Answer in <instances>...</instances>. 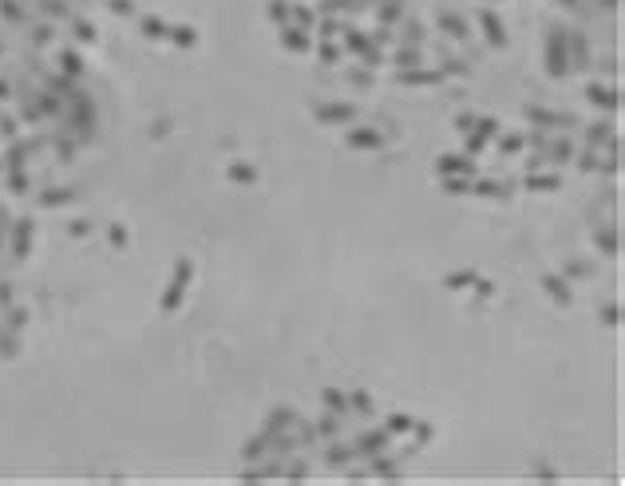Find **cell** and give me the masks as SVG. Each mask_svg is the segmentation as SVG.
Wrapping results in <instances>:
<instances>
[{"label": "cell", "instance_id": "obj_1", "mask_svg": "<svg viewBox=\"0 0 625 486\" xmlns=\"http://www.w3.org/2000/svg\"><path fill=\"white\" fill-rule=\"evenodd\" d=\"M190 281H194V261H190V257H178L174 277H171V285H167V292H162V308H167V313H174V308L183 304L186 289H190Z\"/></svg>", "mask_w": 625, "mask_h": 486}, {"label": "cell", "instance_id": "obj_2", "mask_svg": "<svg viewBox=\"0 0 625 486\" xmlns=\"http://www.w3.org/2000/svg\"><path fill=\"white\" fill-rule=\"evenodd\" d=\"M546 72L550 79H562L570 72V56H566V32L562 28H554L550 40H546Z\"/></svg>", "mask_w": 625, "mask_h": 486}, {"label": "cell", "instance_id": "obj_3", "mask_svg": "<svg viewBox=\"0 0 625 486\" xmlns=\"http://www.w3.org/2000/svg\"><path fill=\"white\" fill-rule=\"evenodd\" d=\"M388 431L384 427H372V431H360L356 435V443H353V450H356V459H372V455H380L384 447H388Z\"/></svg>", "mask_w": 625, "mask_h": 486}, {"label": "cell", "instance_id": "obj_4", "mask_svg": "<svg viewBox=\"0 0 625 486\" xmlns=\"http://www.w3.org/2000/svg\"><path fill=\"white\" fill-rule=\"evenodd\" d=\"M344 48H348V52H356V56H364V63H368V68L384 60V52L376 48V44H372V40H368V36H360V32H353V28L344 32Z\"/></svg>", "mask_w": 625, "mask_h": 486}, {"label": "cell", "instance_id": "obj_5", "mask_svg": "<svg viewBox=\"0 0 625 486\" xmlns=\"http://www.w3.org/2000/svg\"><path fill=\"white\" fill-rule=\"evenodd\" d=\"M356 115H360V107H353V103H325V107L313 111V119L317 123H356Z\"/></svg>", "mask_w": 625, "mask_h": 486}, {"label": "cell", "instance_id": "obj_6", "mask_svg": "<svg viewBox=\"0 0 625 486\" xmlns=\"http://www.w3.org/2000/svg\"><path fill=\"white\" fill-rule=\"evenodd\" d=\"M479 28H483V36H487L491 48H507V28L491 8H479Z\"/></svg>", "mask_w": 625, "mask_h": 486}, {"label": "cell", "instance_id": "obj_7", "mask_svg": "<svg viewBox=\"0 0 625 486\" xmlns=\"http://www.w3.org/2000/svg\"><path fill=\"white\" fill-rule=\"evenodd\" d=\"M344 143L353 146V150H384V143H388V139H384L380 131H372V127H353Z\"/></svg>", "mask_w": 625, "mask_h": 486}, {"label": "cell", "instance_id": "obj_8", "mask_svg": "<svg viewBox=\"0 0 625 486\" xmlns=\"http://www.w3.org/2000/svg\"><path fill=\"white\" fill-rule=\"evenodd\" d=\"M539 285L554 297V304H570L574 301V289H570V277H562V273H542Z\"/></svg>", "mask_w": 625, "mask_h": 486}, {"label": "cell", "instance_id": "obj_9", "mask_svg": "<svg viewBox=\"0 0 625 486\" xmlns=\"http://www.w3.org/2000/svg\"><path fill=\"white\" fill-rule=\"evenodd\" d=\"M495 131H499V123L491 119V115H487V119H479L475 127H471V134H467V155H479V150L491 143V134H495Z\"/></svg>", "mask_w": 625, "mask_h": 486}, {"label": "cell", "instance_id": "obj_10", "mask_svg": "<svg viewBox=\"0 0 625 486\" xmlns=\"http://www.w3.org/2000/svg\"><path fill=\"white\" fill-rule=\"evenodd\" d=\"M435 171H440V178L443 174H475V162H471V155H440L435 158Z\"/></svg>", "mask_w": 625, "mask_h": 486}, {"label": "cell", "instance_id": "obj_11", "mask_svg": "<svg viewBox=\"0 0 625 486\" xmlns=\"http://www.w3.org/2000/svg\"><path fill=\"white\" fill-rule=\"evenodd\" d=\"M586 99L594 103V107L610 111V115H613L617 107H622V95H617L613 87H601V84H589V87H586Z\"/></svg>", "mask_w": 625, "mask_h": 486}, {"label": "cell", "instance_id": "obj_12", "mask_svg": "<svg viewBox=\"0 0 625 486\" xmlns=\"http://www.w3.org/2000/svg\"><path fill=\"white\" fill-rule=\"evenodd\" d=\"M297 423V411L293 407H273L270 411V419H265V427H261V431H265V435H281V431H289V427Z\"/></svg>", "mask_w": 625, "mask_h": 486}, {"label": "cell", "instance_id": "obj_13", "mask_svg": "<svg viewBox=\"0 0 625 486\" xmlns=\"http://www.w3.org/2000/svg\"><path fill=\"white\" fill-rule=\"evenodd\" d=\"M566 56H570V63H574L578 72H586V68H589V44H586V36L570 32V36H566Z\"/></svg>", "mask_w": 625, "mask_h": 486}, {"label": "cell", "instance_id": "obj_14", "mask_svg": "<svg viewBox=\"0 0 625 486\" xmlns=\"http://www.w3.org/2000/svg\"><path fill=\"white\" fill-rule=\"evenodd\" d=\"M443 72H419V68H404V72L396 75V84H404V87H431V84H440Z\"/></svg>", "mask_w": 625, "mask_h": 486}, {"label": "cell", "instance_id": "obj_15", "mask_svg": "<svg viewBox=\"0 0 625 486\" xmlns=\"http://www.w3.org/2000/svg\"><path fill=\"white\" fill-rule=\"evenodd\" d=\"M527 119L539 123V127H570V115H558V111H546V107H527Z\"/></svg>", "mask_w": 625, "mask_h": 486}, {"label": "cell", "instance_id": "obj_16", "mask_svg": "<svg viewBox=\"0 0 625 486\" xmlns=\"http://www.w3.org/2000/svg\"><path fill=\"white\" fill-rule=\"evenodd\" d=\"M471 194L475 198H511V186H503V182H491V178H479V182H471Z\"/></svg>", "mask_w": 625, "mask_h": 486}, {"label": "cell", "instance_id": "obj_17", "mask_svg": "<svg viewBox=\"0 0 625 486\" xmlns=\"http://www.w3.org/2000/svg\"><path fill=\"white\" fill-rule=\"evenodd\" d=\"M586 143H589V146H605V143H610V150L617 155V134H613L605 123H594V127H589V131H586Z\"/></svg>", "mask_w": 625, "mask_h": 486}, {"label": "cell", "instance_id": "obj_18", "mask_svg": "<svg viewBox=\"0 0 625 486\" xmlns=\"http://www.w3.org/2000/svg\"><path fill=\"white\" fill-rule=\"evenodd\" d=\"M321 400H325V407H329L332 415H341V419L348 415V395H344L341 388H325L321 391Z\"/></svg>", "mask_w": 625, "mask_h": 486}, {"label": "cell", "instance_id": "obj_19", "mask_svg": "<svg viewBox=\"0 0 625 486\" xmlns=\"http://www.w3.org/2000/svg\"><path fill=\"white\" fill-rule=\"evenodd\" d=\"M281 44H285L289 52H309L305 28H289V24H281Z\"/></svg>", "mask_w": 625, "mask_h": 486}, {"label": "cell", "instance_id": "obj_20", "mask_svg": "<svg viewBox=\"0 0 625 486\" xmlns=\"http://www.w3.org/2000/svg\"><path fill=\"white\" fill-rule=\"evenodd\" d=\"M265 450H270V435L261 431V435H254V439L242 447V459H245V462H258V459H265Z\"/></svg>", "mask_w": 625, "mask_h": 486}, {"label": "cell", "instance_id": "obj_21", "mask_svg": "<svg viewBox=\"0 0 625 486\" xmlns=\"http://www.w3.org/2000/svg\"><path fill=\"white\" fill-rule=\"evenodd\" d=\"M440 28L443 32H452L455 40H467V20L459 13H440Z\"/></svg>", "mask_w": 625, "mask_h": 486}, {"label": "cell", "instance_id": "obj_22", "mask_svg": "<svg viewBox=\"0 0 625 486\" xmlns=\"http://www.w3.org/2000/svg\"><path fill=\"white\" fill-rule=\"evenodd\" d=\"M167 36L174 40V44H178V48H194L198 44V32L190 24H178V28H167Z\"/></svg>", "mask_w": 625, "mask_h": 486}, {"label": "cell", "instance_id": "obj_23", "mask_svg": "<svg viewBox=\"0 0 625 486\" xmlns=\"http://www.w3.org/2000/svg\"><path fill=\"white\" fill-rule=\"evenodd\" d=\"M226 178H233V182L249 186V182H258V171H254V166H249V162H233L230 171H226Z\"/></svg>", "mask_w": 625, "mask_h": 486}, {"label": "cell", "instance_id": "obj_24", "mask_svg": "<svg viewBox=\"0 0 625 486\" xmlns=\"http://www.w3.org/2000/svg\"><path fill=\"white\" fill-rule=\"evenodd\" d=\"M313 431H317L321 439H332V435H337V431H341V415L325 411V415H321V419H317V427H313Z\"/></svg>", "mask_w": 625, "mask_h": 486}, {"label": "cell", "instance_id": "obj_25", "mask_svg": "<svg viewBox=\"0 0 625 486\" xmlns=\"http://www.w3.org/2000/svg\"><path fill=\"white\" fill-rule=\"evenodd\" d=\"M594 242H598V249H601L605 257H617V230H613V226H610V230H598V237H594Z\"/></svg>", "mask_w": 625, "mask_h": 486}, {"label": "cell", "instance_id": "obj_26", "mask_svg": "<svg viewBox=\"0 0 625 486\" xmlns=\"http://www.w3.org/2000/svg\"><path fill=\"white\" fill-rule=\"evenodd\" d=\"M527 186H530V190H558L562 178H558V174H530Z\"/></svg>", "mask_w": 625, "mask_h": 486}, {"label": "cell", "instance_id": "obj_27", "mask_svg": "<svg viewBox=\"0 0 625 486\" xmlns=\"http://www.w3.org/2000/svg\"><path fill=\"white\" fill-rule=\"evenodd\" d=\"M396 63H400V72H404V68H416L419 63V44H404V48L396 52Z\"/></svg>", "mask_w": 625, "mask_h": 486}, {"label": "cell", "instance_id": "obj_28", "mask_svg": "<svg viewBox=\"0 0 625 486\" xmlns=\"http://www.w3.org/2000/svg\"><path fill=\"white\" fill-rule=\"evenodd\" d=\"M443 190L447 194H471V182H467L463 174H443Z\"/></svg>", "mask_w": 625, "mask_h": 486}, {"label": "cell", "instance_id": "obj_29", "mask_svg": "<svg viewBox=\"0 0 625 486\" xmlns=\"http://www.w3.org/2000/svg\"><path fill=\"white\" fill-rule=\"evenodd\" d=\"M475 269H459V273H452V277L443 281V285H447V289H467V285H475Z\"/></svg>", "mask_w": 625, "mask_h": 486}, {"label": "cell", "instance_id": "obj_30", "mask_svg": "<svg viewBox=\"0 0 625 486\" xmlns=\"http://www.w3.org/2000/svg\"><path fill=\"white\" fill-rule=\"evenodd\" d=\"M348 411L372 415V395H368V391H353V395H348Z\"/></svg>", "mask_w": 625, "mask_h": 486}, {"label": "cell", "instance_id": "obj_31", "mask_svg": "<svg viewBox=\"0 0 625 486\" xmlns=\"http://www.w3.org/2000/svg\"><path fill=\"white\" fill-rule=\"evenodd\" d=\"M384 423H388V427H384L388 435H400V431H412V423H416V419H408V415H400V411H396V415H388Z\"/></svg>", "mask_w": 625, "mask_h": 486}, {"label": "cell", "instance_id": "obj_32", "mask_svg": "<svg viewBox=\"0 0 625 486\" xmlns=\"http://www.w3.org/2000/svg\"><path fill=\"white\" fill-rule=\"evenodd\" d=\"M348 459H356L353 447H329V455H325V462H329V467H344Z\"/></svg>", "mask_w": 625, "mask_h": 486}, {"label": "cell", "instance_id": "obj_33", "mask_svg": "<svg viewBox=\"0 0 625 486\" xmlns=\"http://www.w3.org/2000/svg\"><path fill=\"white\" fill-rule=\"evenodd\" d=\"M523 146H527L523 134H503V139H499V150H503V155H518Z\"/></svg>", "mask_w": 625, "mask_h": 486}, {"label": "cell", "instance_id": "obj_34", "mask_svg": "<svg viewBox=\"0 0 625 486\" xmlns=\"http://www.w3.org/2000/svg\"><path fill=\"white\" fill-rule=\"evenodd\" d=\"M400 13H404V8H400V0H388V4H380V24H396V20H400Z\"/></svg>", "mask_w": 625, "mask_h": 486}, {"label": "cell", "instance_id": "obj_35", "mask_svg": "<svg viewBox=\"0 0 625 486\" xmlns=\"http://www.w3.org/2000/svg\"><path fill=\"white\" fill-rule=\"evenodd\" d=\"M143 32H147L151 40H162L167 36V24H162L159 16H147V20H143Z\"/></svg>", "mask_w": 625, "mask_h": 486}, {"label": "cell", "instance_id": "obj_36", "mask_svg": "<svg viewBox=\"0 0 625 486\" xmlns=\"http://www.w3.org/2000/svg\"><path fill=\"white\" fill-rule=\"evenodd\" d=\"M562 277H594V265H589V261H570Z\"/></svg>", "mask_w": 625, "mask_h": 486}, {"label": "cell", "instance_id": "obj_37", "mask_svg": "<svg viewBox=\"0 0 625 486\" xmlns=\"http://www.w3.org/2000/svg\"><path fill=\"white\" fill-rule=\"evenodd\" d=\"M289 16L297 20V28H309V24H313V8H305V4H293V8H289Z\"/></svg>", "mask_w": 625, "mask_h": 486}, {"label": "cell", "instance_id": "obj_38", "mask_svg": "<svg viewBox=\"0 0 625 486\" xmlns=\"http://www.w3.org/2000/svg\"><path fill=\"white\" fill-rule=\"evenodd\" d=\"M412 427H416V447H424V443H431V435H435V431H431V423H428V419H416V423H412Z\"/></svg>", "mask_w": 625, "mask_h": 486}, {"label": "cell", "instance_id": "obj_39", "mask_svg": "<svg viewBox=\"0 0 625 486\" xmlns=\"http://www.w3.org/2000/svg\"><path fill=\"white\" fill-rule=\"evenodd\" d=\"M270 16L277 24H289V4H285V0H270Z\"/></svg>", "mask_w": 625, "mask_h": 486}, {"label": "cell", "instance_id": "obj_40", "mask_svg": "<svg viewBox=\"0 0 625 486\" xmlns=\"http://www.w3.org/2000/svg\"><path fill=\"white\" fill-rule=\"evenodd\" d=\"M348 84H356V87H372V72H368V68H353V72H348Z\"/></svg>", "mask_w": 625, "mask_h": 486}, {"label": "cell", "instance_id": "obj_41", "mask_svg": "<svg viewBox=\"0 0 625 486\" xmlns=\"http://www.w3.org/2000/svg\"><path fill=\"white\" fill-rule=\"evenodd\" d=\"M372 474H400V467H396L392 459H376V455H372Z\"/></svg>", "mask_w": 625, "mask_h": 486}, {"label": "cell", "instance_id": "obj_42", "mask_svg": "<svg viewBox=\"0 0 625 486\" xmlns=\"http://www.w3.org/2000/svg\"><path fill=\"white\" fill-rule=\"evenodd\" d=\"M570 155H574V143H570V139H562V143H558V146L550 150V158H554V162H566Z\"/></svg>", "mask_w": 625, "mask_h": 486}, {"label": "cell", "instance_id": "obj_43", "mask_svg": "<svg viewBox=\"0 0 625 486\" xmlns=\"http://www.w3.org/2000/svg\"><path fill=\"white\" fill-rule=\"evenodd\" d=\"M601 320H605L610 329H617V324H622V308H617V304H605V308H601Z\"/></svg>", "mask_w": 625, "mask_h": 486}, {"label": "cell", "instance_id": "obj_44", "mask_svg": "<svg viewBox=\"0 0 625 486\" xmlns=\"http://www.w3.org/2000/svg\"><path fill=\"white\" fill-rule=\"evenodd\" d=\"M337 56H341L337 44H321V60H325V63H337Z\"/></svg>", "mask_w": 625, "mask_h": 486}, {"label": "cell", "instance_id": "obj_45", "mask_svg": "<svg viewBox=\"0 0 625 486\" xmlns=\"http://www.w3.org/2000/svg\"><path fill=\"white\" fill-rule=\"evenodd\" d=\"M475 123H479V115H471V111H467V115H459V119H455V127H459V131H471Z\"/></svg>", "mask_w": 625, "mask_h": 486}, {"label": "cell", "instance_id": "obj_46", "mask_svg": "<svg viewBox=\"0 0 625 486\" xmlns=\"http://www.w3.org/2000/svg\"><path fill=\"white\" fill-rule=\"evenodd\" d=\"M447 72H452V75H467V63H463V60H452V63H443V75H447Z\"/></svg>", "mask_w": 625, "mask_h": 486}, {"label": "cell", "instance_id": "obj_47", "mask_svg": "<svg viewBox=\"0 0 625 486\" xmlns=\"http://www.w3.org/2000/svg\"><path fill=\"white\" fill-rule=\"evenodd\" d=\"M404 36H408V40H416V44H419V36H424V28H419V24H416V20H408V28H404Z\"/></svg>", "mask_w": 625, "mask_h": 486}, {"label": "cell", "instance_id": "obj_48", "mask_svg": "<svg viewBox=\"0 0 625 486\" xmlns=\"http://www.w3.org/2000/svg\"><path fill=\"white\" fill-rule=\"evenodd\" d=\"M491 292H495V285H491V281H479V277H475V297H491Z\"/></svg>", "mask_w": 625, "mask_h": 486}, {"label": "cell", "instance_id": "obj_49", "mask_svg": "<svg viewBox=\"0 0 625 486\" xmlns=\"http://www.w3.org/2000/svg\"><path fill=\"white\" fill-rule=\"evenodd\" d=\"M285 474H293V478H301V474H309L305 462H293V467H285Z\"/></svg>", "mask_w": 625, "mask_h": 486}, {"label": "cell", "instance_id": "obj_50", "mask_svg": "<svg viewBox=\"0 0 625 486\" xmlns=\"http://www.w3.org/2000/svg\"><path fill=\"white\" fill-rule=\"evenodd\" d=\"M601 8H605V13H613V8H617V0H601Z\"/></svg>", "mask_w": 625, "mask_h": 486}, {"label": "cell", "instance_id": "obj_51", "mask_svg": "<svg viewBox=\"0 0 625 486\" xmlns=\"http://www.w3.org/2000/svg\"><path fill=\"white\" fill-rule=\"evenodd\" d=\"M558 4H570V8H574V4H578V0H558Z\"/></svg>", "mask_w": 625, "mask_h": 486}]
</instances>
